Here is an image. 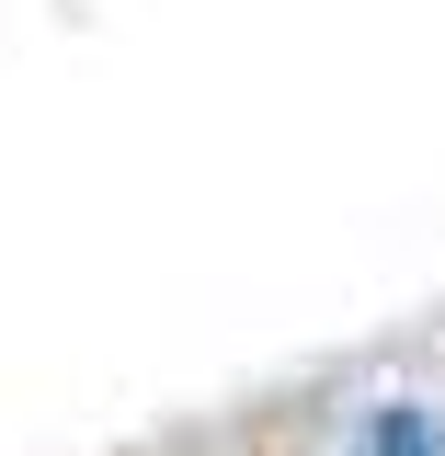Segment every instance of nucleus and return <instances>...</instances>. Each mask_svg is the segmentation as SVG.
<instances>
[{
  "instance_id": "obj_1",
  "label": "nucleus",
  "mask_w": 445,
  "mask_h": 456,
  "mask_svg": "<svg viewBox=\"0 0 445 456\" xmlns=\"http://www.w3.org/2000/svg\"><path fill=\"white\" fill-rule=\"evenodd\" d=\"M377 456H434V434H423V411H389V422H377Z\"/></svg>"
},
{
  "instance_id": "obj_2",
  "label": "nucleus",
  "mask_w": 445,
  "mask_h": 456,
  "mask_svg": "<svg viewBox=\"0 0 445 456\" xmlns=\"http://www.w3.org/2000/svg\"><path fill=\"white\" fill-rule=\"evenodd\" d=\"M434 456H445V422H434Z\"/></svg>"
}]
</instances>
